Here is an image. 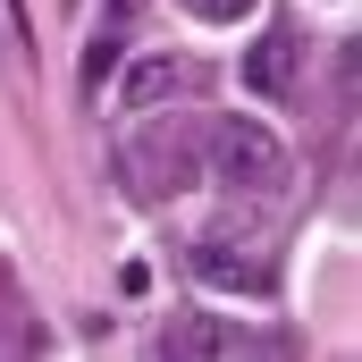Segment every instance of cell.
Instances as JSON below:
<instances>
[{"mask_svg":"<svg viewBox=\"0 0 362 362\" xmlns=\"http://www.w3.org/2000/svg\"><path fill=\"white\" fill-rule=\"evenodd\" d=\"M211 177L236 185V194H278L286 185V144L262 118H219L211 127Z\"/></svg>","mask_w":362,"mask_h":362,"instance_id":"1","label":"cell"},{"mask_svg":"<svg viewBox=\"0 0 362 362\" xmlns=\"http://www.w3.org/2000/svg\"><path fill=\"white\" fill-rule=\"evenodd\" d=\"M135 8H144V0H110V17H135Z\"/></svg>","mask_w":362,"mask_h":362,"instance_id":"8","label":"cell"},{"mask_svg":"<svg viewBox=\"0 0 362 362\" xmlns=\"http://www.w3.org/2000/svg\"><path fill=\"white\" fill-rule=\"evenodd\" d=\"M185 93V59H135L127 85H118V110H160Z\"/></svg>","mask_w":362,"mask_h":362,"instance_id":"4","label":"cell"},{"mask_svg":"<svg viewBox=\"0 0 362 362\" xmlns=\"http://www.w3.org/2000/svg\"><path fill=\"white\" fill-rule=\"evenodd\" d=\"M245 337L236 329H211V320H185V329H169L160 337V354H236Z\"/></svg>","mask_w":362,"mask_h":362,"instance_id":"5","label":"cell"},{"mask_svg":"<svg viewBox=\"0 0 362 362\" xmlns=\"http://www.w3.org/2000/svg\"><path fill=\"white\" fill-rule=\"evenodd\" d=\"M194 17H211V25H236V17H253V0H194Z\"/></svg>","mask_w":362,"mask_h":362,"instance_id":"6","label":"cell"},{"mask_svg":"<svg viewBox=\"0 0 362 362\" xmlns=\"http://www.w3.org/2000/svg\"><path fill=\"white\" fill-rule=\"evenodd\" d=\"M295 68H303V42L295 34H262V42H245V59H236V76L253 101H286L295 93Z\"/></svg>","mask_w":362,"mask_h":362,"instance_id":"2","label":"cell"},{"mask_svg":"<svg viewBox=\"0 0 362 362\" xmlns=\"http://www.w3.org/2000/svg\"><path fill=\"white\" fill-rule=\"evenodd\" d=\"M0 17H8V34L25 42V0H0Z\"/></svg>","mask_w":362,"mask_h":362,"instance_id":"7","label":"cell"},{"mask_svg":"<svg viewBox=\"0 0 362 362\" xmlns=\"http://www.w3.org/2000/svg\"><path fill=\"white\" fill-rule=\"evenodd\" d=\"M194 270L211 278V286H228V295H262V286H270V262L245 253L236 236H202V245H194Z\"/></svg>","mask_w":362,"mask_h":362,"instance_id":"3","label":"cell"}]
</instances>
